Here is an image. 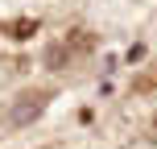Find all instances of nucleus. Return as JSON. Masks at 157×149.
<instances>
[{
	"label": "nucleus",
	"mask_w": 157,
	"mask_h": 149,
	"mask_svg": "<svg viewBox=\"0 0 157 149\" xmlns=\"http://www.w3.org/2000/svg\"><path fill=\"white\" fill-rule=\"evenodd\" d=\"M46 108V95H25L21 104H13V112H8V124L13 128H21V124H29V120H37V112Z\"/></svg>",
	"instance_id": "obj_1"
},
{
	"label": "nucleus",
	"mask_w": 157,
	"mask_h": 149,
	"mask_svg": "<svg viewBox=\"0 0 157 149\" xmlns=\"http://www.w3.org/2000/svg\"><path fill=\"white\" fill-rule=\"evenodd\" d=\"M46 66L62 71V66H66V46H50V50H46Z\"/></svg>",
	"instance_id": "obj_2"
},
{
	"label": "nucleus",
	"mask_w": 157,
	"mask_h": 149,
	"mask_svg": "<svg viewBox=\"0 0 157 149\" xmlns=\"http://www.w3.org/2000/svg\"><path fill=\"white\" fill-rule=\"evenodd\" d=\"M33 29H37V25H33V21H21V25H17V29H13V33H17V37H29V33H33Z\"/></svg>",
	"instance_id": "obj_3"
}]
</instances>
